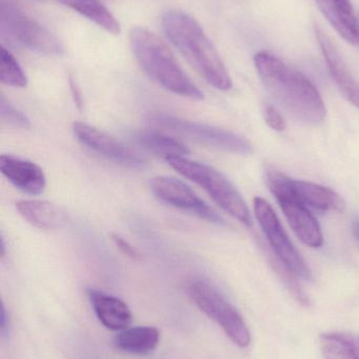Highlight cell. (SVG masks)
I'll return each instance as SVG.
<instances>
[{
    "label": "cell",
    "instance_id": "cell-7",
    "mask_svg": "<svg viewBox=\"0 0 359 359\" xmlns=\"http://www.w3.org/2000/svg\"><path fill=\"white\" fill-rule=\"evenodd\" d=\"M150 120L151 123L159 128H167L171 132L176 133L190 140L212 149L242 156L251 155L253 153V147L247 139L223 128L181 119L168 114H155Z\"/></svg>",
    "mask_w": 359,
    "mask_h": 359
},
{
    "label": "cell",
    "instance_id": "cell-24",
    "mask_svg": "<svg viewBox=\"0 0 359 359\" xmlns=\"http://www.w3.org/2000/svg\"><path fill=\"white\" fill-rule=\"evenodd\" d=\"M0 115H1L2 121L6 122L8 126L22 128V130L31 128V121L29 118L22 111L16 109L12 103L8 102L4 96H1V100H0Z\"/></svg>",
    "mask_w": 359,
    "mask_h": 359
},
{
    "label": "cell",
    "instance_id": "cell-15",
    "mask_svg": "<svg viewBox=\"0 0 359 359\" xmlns=\"http://www.w3.org/2000/svg\"><path fill=\"white\" fill-rule=\"evenodd\" d=\"M88 297L94 313L105 328L122 331L132 324V311L122 299L96 289H89Z\"/></svg>",
    "mask_w": 359,
    "mask_h": 359
},
{
    "label": "cell",
    "instance_id": "cell-3",
    "mask_svg": "<svg viewBox=\"0 0 359 359\" xmlns=\"http://www.w3.org/2000/svg\"><path fill=\"white\" fill-rule=\"evenodd\" d=\"M130 43L137 62L156 83L169 92L193 100H202L204 93L185 73L172 50L147 27H134Z\"/></svg>",
    "mask_w": 359,
    "mask_h": 359
},
{
    "label": "cell",
    "instance_id": "cell-21",
    "mask_svg": "<svg viewBox=\"0 0 359 359\" xmlns=\"http://www.w3.org/2000/svg\"><path fill=\"white\" fill-rule=\"evenodd\" d=\"M325 359H359V335L353 333H324L320 337Z\"/></svg>",
    "mask_w": 359,
    "mask_h": 359
},
{
    "label": "cell",
    "instance_id": "cell-6",
    "mask_svg": "<svg viewBox=\"0 0 359 359\" xmlns=\"http://www.w3.org/2000/svg\"><path fill=\"white\" fill-rule=\"evenodd\" d=\"M189 292L200 311L214 320L237 347H249L251 334L244 318L214 287L198 280L190 285Z\"/></svg>",
    "mask_w": 359,
    "mask_h": 359
},
{
    "label": "cell",
    "instance_id": "cell-10",
    "mask_svg": "<svg viewBox=\"0 0 359 359\" xmlns=\"http://www.w3.org/2000/svg\"><path fill=\"white\" fill-rule=\"evenodd\" d=\"M73 132L77 140L94 153L118 165L131 170H143L145 168V159L135 153L130 147L103 130L84 123L75 122Z\"/></svg>",
    "mask_w": 359,
    "mask_h": 359
},
{
    "label": "cell",
    "instance_id": "cell-29",
    "mask_svg": "<svg viewBox=\"0 0 359 359\" xmlns=\"http://www.w3.org/2000/svg\"><path fill=\"white\" fill-rule=\"evenodd\" d=\"M352 231H353L354 236L359 241V219H355L352 224Z\"/></svg>",
    "mask_w": 359,
    "mask_h": 359
},
{
    "label": "cell",
    "instance_id": "cell-17",
    "mask_svg": "<svg viewBox=\"0 0 359 359\" xmlns=\"http://www.w3.org/2000/svg\"><path fill=\"white\" fill-rule=\"evenodd\" d=\"M16 209L27 223L38 229H57L67 222V215L65 211L48 201H18L16 203Z\"/></svg>",
    "mask_w": 359,
    "mask_h": 359
},
{
    "label": "cell",
    "instance_id": "cell-8",
    "mask_svg": "<svg viewBox=\"0 0 359 359\" xmlns=\"http://www.w3.org/2000/svg\"><path fill=\"white\" fill-rule=\"evenodd\" d=\"M286 179L287 176L278 170H267L268 186L297 238L311 248H320L324 244L322 228L309 208L289 191Z\"/></svg>",
    "mask_w": 359,
    "mask_h": 359
},
{
    "label": "cell",
    "instance_id": "cell-25",
    "mask_svg": "<svg viewBox=\"0 0 359 359\" xmlns=\"http://www.w3.org/2000/svg\"><path fill=\"white\" fill-rule=\"evenodd\" d=\"M265 120L267 122L268 126L272 128V130H276V132H282L286 130V121H285L284 117L282 114L272 107V105H267L265 109Z\"/></svg>",
    "mask_w": 359,
    "mask_h": 359
},
{
    "label": "cell",
    "instance_id": "cell-20",
    "mask_svg": "<svg viewBox=\"0 0 359 359\" xmlns=\"http://www.w3.org/2000/svg\"><path fill=\"white\" fill-rule=\"evenodd\" d=\"M63 6L79 13L98 27H103L107 33L119 35V22L111 12L99 0H57Z\"/></svg>",
    "mask_w": 359,
    "mask_h": 359
},
{
    "label": "cell",
    "instance_id": "cell-9",
    "mask_svg": "<svg viewBox=\"0 0 359 359\" xmlns=\"http://www.w3.org/2000/svg\"><path fill=\"white\" fill-rule=\"evenodd\" d=\"M254 212L275 257L296 278L312 280V272L301 253L291 242L271 205L263 198H254Z\"/></svg>",
    "mask_w": 359,
    "mask_h": 359
},
{
    "label": "cell",
    "instance_id": "cell-22",
    "mask_svg": "<svg viewBox=\"0 0 359 359\" xmlns=\"http://www.w3.org/2000/svg\"><path fill=\"white\" fill-rule=\"evenodd\" d=\"M0 79L2 83L14 88H25L27 86V76L19 65L18 61L15 59L10 50L4 48H1Z\"/></svg>",
    "mask_w": 359,
    "mask_h": 359
},
{
    "label": "cell",
    "instance_id": "cell-2",
    "mask_svg": "<svg viewBox=\"0 0 359 359\" xmlns=\"http://www.w3.org/2000/svg\"><path fill=\"white\" fill-rule=\"evenodd\" d=\"M164 35L188 62L217 90H229L232 80L216 48L195 18L179 10L162 17Z\"/></svg>",
    "mask_w": 359,
    "mask_h": 359
},
{
    "label": "cell",
    "instance_id": "cell-14",
    "mask_svg": "<svg viewBox=\"0 0 359 359\" xmlns=\"http://www.w3.org/2000/svg\"><path fill=\"white\" fill-rule=\"evenodd\" d=\"M287 187L289 191L303 203L308 208L320 211H337L343 212L346 203L334 190L312 182L301 181L287 177Z\"/></svg>",
    "mask_w": 359,
    "mask_h": 359
},
{
    "label": "cell",
    "instance_id": "cell-11",
    "mask_svg": "<svg viewBox=\"0 0 359 359\" xmlns=\"http://www.w3.org/2000/svg\"><path fill=\"white\" fill-rule=\"evenodd\" d=\"M154 196L171 206L189 211L214 224H223V219L204 202L187 184L173 177H155L150 182Z\"/></svg>",
    "mask_w": 359,
    "mask_h": 359
},
{
    "label": "cell",
    "instance_id": "cell-26",
    "mask_svg": "<svg viewBox=\"0 0 359 359\" xmlns=\"http://www.w3.org/2000/svg\"><path fill=\"white\" fill-rule=\"evenodd\" d=\"M112 241H113L116 247H117L124 255H126V257H131V259H141V255L139 253V251L137 250L134 246H132L128 241L122 238V236H118V234H112Z\"/></svg>",
    "mask_w": 359,
    "mask_h": 359
},
{
    "label": "cell",
    "instance_id": "cell-19",
    "mask_svg": "<svg viewBox=\"0 0 359 359\" xmlns=\"http://www.w3.org/2000/svg\"><path fill=\"white\" fill-rule=\"evenodd\" d=\"M133 140L139 147L156 155L162 156L164 159L174 156L187 157L190 155L189 149L181 141L157 130H138L133 134Z\"/></svg>",
    "mask_w": 359,
    "mask_h": 359
},
{
    "label": "cell",
    "instance_id": "cell-5",
    "mask_svg": "<svg viewBox=\"0 0 359 359\" xmlns=\"http://www.w3.org/2000/svg\"><path fill=\"white\" fill-rule=\"evenodd\" d=\"M0 25L4 33L29 50L48 56L63 55V46L58 38L14 0H1Z\"/></svg>",
    "mask_w": 359,
    "mask_h": 359
},
{
    "label": "cell",
    "instance_id": "cell-12",
    "mask_svg": "<svg viewBox=\"0 0 359 359\" xmlns=\"http://www.w3.org/2000/svg\"><path fill=\"white\" fill-rule=\"evenodd\" d=\"M315 35L331 77L348 101L359 109V83L346 65L337 44L318 25H315Z\"/></svg>",
    "mask_w": 359,
    "mask_h": 359
},
{
    "label": "cell",
    "instance_id": "cell-28",
    "mask_svg": "<svg viewBox=\"0 0 359 359\" xmlns=\"http://www.w3.org/2000/svg\"><path fill=\"white\" fill-rule=\"evenodd\" d=\"M70 86H71L72 94H73L75 103L77 105H81V96H80L79 90H78L77 86L74 82L73 78H70Z\"/></svg>",
    "mask_w": 359,
    "mask_h": 359
},
{
    "label": "cell",
    "instance_id": "cell-23",
    "mask_svg": "<svg viewBox=\"0 0 359 359\" xmlns=\"http://www.w3.org/2000/svg\"><path fill=\"white\" fill-rule=\"evenodd\" d=\"M270 265H271L274 272L278 274L280 280L284 283L285 286L288 289L289 292L292 294V297L301 305L309 306V297L306 295V293L301 289V285L297 282V278H296L290 270L287 269L276 257H271L270 259Z\"/></svg>",
    "mask_w": 359,
    "mask_h": 359
},
{
    "label": "cell",
    "instance_id": "cell-27",
    "mask_svg": "<svg viewBox=\"0 0 359 359\" xmlns=\"http://www.w3.org/2000/svg\"><path fill=\"white\" fill-rule=\"evenodd\" d=\"M8 316H6V308H4V304L1 305V314H0V331L2 334L8 330Z\"/></svg>",
    "mask_w": 359,
    "mask_h": 359
},
{
    "label": "cell",
    "instance_id": "cell-13",
    "mask_svg": "<svg viewBox=\"0 0 359 359\" xmlns=\"http://www.w3.org/2000/svg\"><path fill=\"white\" fill-rule=\"evenodd\" d=\"M0 170L13 186L29 194L44 192L46 179L39 165L11 155L0 157Z\"/></svg>",
    "mask_w": 359,
    "mask_h": 359
},
{
    "label": "cell",
    "instance_id": "cell-16",
    "mask_svg": "<svg viewBox=\"0 0 359 359\" xmlns=\"http://www.w3.org/2000/svg\"><path fill=\"white\" fill-rule=\"evenodd\" d=\"M322 14L348 43L359 44V27L351 0H315Z\"/></svg>",
    "mask_w": 359,
    "mask_h": 359
},
{
    "label": "cell",
    "instance_id": "cell-4",
    "mask_svg": "<svg viewBox=\"0 0 359 359\" xmlns=\"http://www.w3.org/2000/svg\"><path fill=\"white\" fill-rule=\"evenodd\" d=\"M164 160L181 176L200 186L228 215L247 227L252 226V217L247 203L225 175L208 164L193 161L187 157L174 156Z\"/></svg>",
    "mask_w": 359,
    "mask_h": 359
},
{
    "label": "cell",
    "instance_id": "cell-18",
    "mask_svg": "<svg viewBox=\"0 0 359 359\" xmlns=\"http://www.w3.org/2000/svg\"><path fill=\"white\" fill-rule=\"evenodd\" d=\"M159 339L160 332L155 327H129L115 337V346L126 353L145 355L156 349Z\"/></svg>",
    "mask_w": 359,
    "mask_h": 359
},
{
    "label": "cell",
    "instance_id": "cell-1",
    "mask_svg": "<svg viewBox=\"0 0 359 359\" xmlns=\"http://www.w3.org/2000/svg\"><path fill=\"white\" fill-rule=\"evenodd\" d=\"M254 63L269 94L295 119L313 126L325 121L324 100L309 78L266 50L255 55Z\"/></svg>",
    "mask_w": 359,
    "mask_h": 359
}]
</instances>
